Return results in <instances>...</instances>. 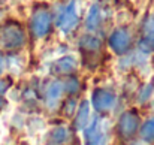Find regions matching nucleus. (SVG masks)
Masks as SVG:
<instances>
[{
    "label": "nucleus",
    "instance_id": "obj_1",
    "mask_svg": "<svg viewBox=\"0 0 154 145\" xmlns=\"http://www.w3.org/2000/svg\"><path fill=\"white\" fill-rule=\"evenodd\" d=\"M29 29L33 38L42 39L52 29V14L47 6H38L29 21Z\"/></svg>",
    "mask_w": 154,
    "mask_h": 145
},
{
    "label": "nucleus",
    "instance_id": "obj_2",
    "mask_svg": "<svg viewBox=\"0 0 154 145\" xmlns=\"http://www.w3.org/2000/svg\"><path fill=\"white\" fill-rule=\"evenodd\" d=\"M26 33L17 23H8L0 27V45L8 51H15L24 47Z\"/></svg>",
    "mask_w": 154,
    "mask_h": 145
},
{
    "label": "nucleus",
    "instance_id": "obj_3",
    "mask_svg": "<svg viewBox=\"0 0 154 145\" xmlns=\"http://www.w3.org/2000/svg\"><path fill=\"white\" fill-rule=\"evenodd\" d=\"M132 44H133V38L127 27H117L115 30H112V33L108 38L109 48L118 55L127 54L132 49Z\"/></svg>",
    "mask_w": 154,
    "mask_h": 145
},
{
    "label": "nucleus",
    "instance_id": "obj_4",
    "mask_svg": "<svg viewBox=\"0 0 154 145\" xmlns=\"http://www.w3.org/2000/svg\"><path fill=\"white\" fill-rule=\"evenodd\" d=\"M79 24V15L76 9V2L70 0L57 15V27L63 33H72Z\"/></svg>",
    "mask_w": 154,
    "mask_h": 145
},
{
    "label": "nucleus",
    "instance_id": "obj_5",
    "mask_svg": "<svg viewBox=\"0 0 154 145\" xmlns=\"http://www.w3.org/2000/svg\"><path fill=\"white\" fill-rule=\"evenodd\" d=\"M106 139V123L99 115H94L85 126L87 145H103Z\"/></svg>",
    "mask_w": 154,
    "mask_h": 145
},
{
    "label": "nucleus",
    "instance_id": "obj_6",
    "mask_svg": "<svg viewBox=\"0 0 154 145\" xmlns=\"http://www.w3.org/2000/svg\"><path fill=\"white\" fill-rule=\"evenodd\" d=\"M117 129H118L120 136H123L124 139H130L132 136H135L138 129H139V117H138V114L133 112V111L123 112L120 115V118H118Z\"/></svg>",
    "mask_w": 154,
    "mask_h": 145
},
{
    "label": "nucleus",
    "instance_id": "obj_7",
    "mask_svg": "<svg viewBox=\"0 0 154 145\" xmlns=\"http://www.w3.org/2000/svg\"><path fill=\"white\" fill-rule=\"evenodd\" d=\"M117 103V96L105 88H97L93 91L91 96V105L97 112H108L111 111Z\"/></svg>",
    "mask_w": 154,
    "mask_h": 145
},
{
    "label": "nucleus",
    "instance_id": "obj_8",
    "mask_svg": "<svg viewBox=\"0 0 154 145\" xmlns=\"http://www.w3.org/2000/svg\"><path fill=\"white\" fill-rule=\"evenodd\" d=\"M78 69V61L73 55H64L57 58L55 61H52L51 70L52 75H58V76H70L76 72Z\"/></svg>",
    "mask_w": 154,
    "mask_h": 145
},
{
    "label": "nucleus",
    "instance_id": "obj_9",
    "mask_svg": "<svg viewBox=\"0 0 154 145\" xmlns=\"http://www.w3.org/2000/svg\"><path fill=\"white\" fill-rule=\"evenodd\" d=\"M139 48L144 52H153L154 51V18H148L141 29Z\"/></svg>",
    "mask_w": 154,
    "mask_h": 145
},
{
    "label": "nucleus",
    "instance_id": "obj_10",
    "mask_svg": "<svg viewBox=\"0 0 154 145\" xmlns=\"http://www.w3.org/2000/svg\"><path fill=\"white\" fill-rule=\"evenodd\" d=\"M79 49H81L84 57L94 55L102 49V41L99 38L93 36V35H85L79 41Z\"/></svg>",
    "mask_w": 154,
    "mask_h": 145
},
{
    "label": "nucleus",
    "instance_id": "obj_11",
    "mask_svg": "<svg viewBox=\"0 0 154 145\" xmlns=\"http://www.w3.org/2000/svg\"><path fill=\"white\" fill-rule=\"evenodd\" d=\"M61 94H63V84L60 81H54L48 85L47 91H45V103L50 109H54L57 108L60 99H61Z\"/></svg>",
    "mask_w": 154,
    "mask_h": 145
},
{
    "label": "nucleus",
    "instance_id": "obj_12",
    "mask_svg": "<svg viewBox=\"0 0 154 145\" xmlns=\"http://www.w3.org/2000/svg\"><path fill=\"white\" fill-rule=\"evenodd\" d=\"M70 141V132L64 126L54 127L47 139V145H69Z\"/></svg>",
    "mask_w": 154,
    "mask_h": 145
},
{
    "label": "nucleus",
    "instance_id": "obj_13",
    "mask_svg": "<svg viewBox=\"0 0 154 145\" xmlns=\"http://www.w3.org/2000/svg\"><path fill=\"white\" fill-rule=\"evenodd\" d=\"M90 115H91V109H90V102L84 100L79 103V106L76 108V115H75V127L76 130H84L85 126L90 121Z\"/></svg>",
    "mask_w": 154,
    "mask_h": 145
},
{
    "label": "nucleus",
    "instance_id": "obj_14",
    "mask_svg": "<svg viewBox=\"0 0 154 145\" xmlns=\"http://www.w3.org/2000/svg\"><path fill=\"white\" fill-rule=\"evenodd\" d=\"M100 21H102V12H100L99 6L94 5V6L90 8L88 15H87V20H85V27H87V30H90V32L96 30V29L99 27Z\"/></svg>",
    "mask_w": 154,
    "mask_h": 145
},
{
    "label": "nucleus",
    "instance_id": "obj_15",
    "mask_svg": "<svg viewBox=\"0 0 154 145\" xmlns=\"http://www.w3.org/2000/svg\"><path fill=\"white\" fill-rule=\"evenodd\" d=\"M139 136L144 142L147 144H151L154 142V117L153 118H148L139 129Z\"/></svg>",
    "mask_w": 154,
    "mask_h": 145
},
{
    "label": "nucleus",
    "instance_id": "obj_16",
    "mask_svg": "<svg viewBox=\"0 0 154 145\" xmlns=\"http://www.w3.org/2000/svg\"><path fill=\"white\" fill-rule=\"evenodd\" d=\"M61 84H63V90H66L69 94H75L79 90V81L76 79L75 75L66 76V81L61 82Z\"/></svg>",
    "mask_w": 154,
    "mask_h": 145
},
{
    "label": "nucleus",
    "instance_id": "obj_17",
    "mask_svg": "<svg viewBox=\"0 0 154 145\" xmlns=\"http://www.w3.org/2000/svg\"><path fill=\"white\" fill-rule=\"evenodd\" d=\"M6 88H8V85H6V82H5V81H2V79H0V94H3V93H5V90H6Z\"/></svg>",
    "mask_w": 154,
    "mask_h": 145
},
{
    "label": "nucleus",
    "instance_id": "obj_18",
    "mask_svg": "<svg viewBox=\"0 0 154 145\" xmlns=\"http://www.w3.org/2000/svg\"><path fill=\"white\" fill-rule=\"evenodd\" d=\"M3 69H5V58H3V55L0 54V75H2Z\"/></svg>",
    "mask_w": 154,
    "mask_h": 145
}]
</instances>
